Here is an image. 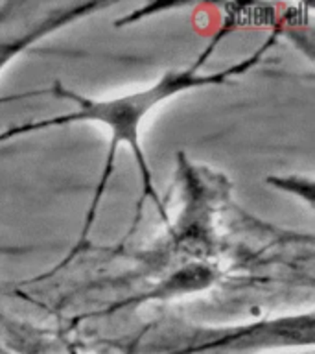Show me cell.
Returning a JSON list of instances; mask_svg holds the SVG:
<instances>
[{
    "label": "cell",
    "instance_id": "1",
    "mask_svg": "<svg viewBox=\"0 0 315 354\" xmlns=\"http://www.w3.org/2000/svg\"><path fill=\"white\" fill-rule=\"evenodd\" d=\"M232 32H236V28H234V24L227 17H223V22L218 28V32L214 33V37L210 39L207 48L198 55V59L193 61L192 65L164 72L157 82L148 85V87L135 91V93L124 94V96H115V98L105 100L88 98L85 94H79L76 91H72V88L65 87L61 82H55L50 88H43V91L32 94H52L54 98L65 100V102L74 105V109L68 111V113H63V115L50 116V118L24 122V124H19V126H13L10 129L0 131V144L10 142L13 138L24 137V135L46 131V129H52V127L72 126V124H79V122L99 124V126L107 127V131H109V146H107V153H105L104 166H102V174H99V179L96 183V188H94L93 199L88 203L87 214H85V221H83L79 236H77L76 243H74V248L68 253V257L61 260L54 271L65 268L79 253V249H83V245L88 242V234L93 231L99 205L104 201L111 177L115 174L116 157H118L120 146H127V149L131 151L133 159L137 162L138 176H140V192L142 194H140V199L137 201L135 223H138V220H140L146 201H151L157 212L160 214V218L168 220L164 205L160 201L159 192H157V187H155L153 183V174L149 170L148 159H146V153H144L142 142H140V127H142L144 120H146V116L149 113H153L159 105H162L168 100L175 98L179 94L193 91V88H207L223 85V83H231L232 80L247 74L251 68H254L258 63L264 61L265 54L275 46L278 37L282 35V30H273L265 37L264 43L260 44L254 52H251L247 57H243L242 61H238V63L227 66V68L204 74L203 66L207 65V61L212 57V54L220 46L221 41L227 35H231Z\"/></svg>",
    "mask_w": 315,
    "mask_h": 354
},
{
    "label": "cell",
    "instance_id": "2",
    "mask_svg": "<svg viewBox=\"0 0 315 354\" xmlns=\"http://www.w3.org/2000/svg\"><path fill=\"white\" fill-rule=\"evenodd\" d=\"M314 345V312L293 314L245 326L198 330L160 354H251Z\"/></svg>",
    "mask_w": 315,
    "mask_h": 354
},
{
    "label": "cell",
    "instance_id": "3",
    "mask_svg": "<svg viewBox=\"0 0 315 354\" xmlns=\"http://www.w3.org/2000/svg\"><path fill=\"white\" fill-rule=\"evenodd\" d=\"M111 2H6L0 4V72L33 44L111 8Z\"/></svg>",
    "mask_w": 315,
    "mask_h": 354
},
{
    "label": "cell",
    "instance_id": "4",
    "mask_svg": "<svg viewBox=\"0 0 315 354\" xmlns=\"http://www.w3.org/2000/svg\"><path fill=\"white\" fill-rule=\"evenodd\" d=\"M267 181L275 187L284 188L289 194H298L303 198V192L309 199H314V183L312 179H298V177H269ZM304 199V198H303Z\"/></svg>",
    "mask_w": 315,
    "mask_h": 354
}]
</instances>
